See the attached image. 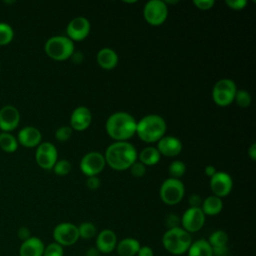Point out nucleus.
<instances>
[{
    "label": "nucleus",
    "mask_w": 256,
    "mask_h": 256,
    "mask_svg": "<svg viewBox=\"0 0 256 256\" xmlns=\"http://www.w3.org/2000/svg\"><path fill=\"white\" fill-rule=\"evenodd\" d=\"M237 86L232 79L223 78L218 80L212 89V99L220 107H226L234 102Z\"/></svg>",
    "instance_id": "nucleus-6"
},
{
    "label": "nucleus",
    "mask_w": 256,
    "mask_h": 256,
    "mask_svg": "<svg viewBox=\"0 0 256 256\" xmlns=\"http://www.w3.org/2000/svg\"><path fill=\"white\" fill-rule=\"evenodd\" d=\"M96 60L98 65L105 70H111L115 68L118 64V55L117 53L109 47H104L100 49L96 55Z\"/></svg>",
    "instance_id": "nucleus-21"
},
{
    "label": "nucleus",
    "mask_w": 256,
    "mask_h": 256,
    "mask_svg": "<svg viewBox=\"0 0 256 256\" xmlns=\"http://www.w3.org/2000/svg\"><path fill=\"white\" fill-rule=\"evenodd\" d=\"M140 246L141 245L137 239L127 237L117 242L115 249L119 256H136Z\"/></svg>",
    "instance_id": "nucleus-22"
},
{
    "label": "nucleus",
    "mask_w": 256,
    "mask_h": 256,
    "mask_svg": "<svg viewBox=\"0 0 256 256\" xmlns=\"http://www.w3.org/2000/svg\"><path fill=\"white\" fill-rule=\"evenodd\" d=\"M233 188V179L230 174L224 171H216L210 178V189L213 195L222 198L230 194Z\"/></svg>",
    "instance_id": "nucleus-14"
},
{
    "label": "nucleus",
    "mask_w": 256,
    "mask_h": 256,
    "mask_svg": "<svg viewBox=\"0 0 256 256\" xmlns=\"http://www.w3.org/2000/svg\"><path fill=\"white\" fill-rule=\"evenodd\" d=\"M35 160L40 168L51 170L58 160L57 148L51 142H41L36 147Z\"/></svg>",
    "instance_id": "nucleus-10"
},
{
    "label": "nucleus",
    "mask_w": 256,
    "mask_h": 256,
    "mask_svg": "<svg viewBox=\"0 0 256 256\" xmlns=\"http://www.w3.org/2000/svg\"><path fill=\"white\" fill-rule=\"evenodd\" d=\"M80 170L81 172L87 176H97L99 173H101L105 166L106 161L104 158V155L101 152L98 151H91L86 153L82 159L80 160Z\"/></svg>",
    "instance_id": "nucleus-9"
},
{
    "label": "nucleus",
    "mask_w": 256,
    "mask_h": 256,
    "mask_svg": "<svg viewBox=\"0 0 256 256\" xmlns=\"http://www.w3.org/2000/svg\"><path fill=\"white\" fill-rule=\"evenodd\" d=\"M91 24L90 21L84 16L74 17L69 21L66 27L67 37L73 42L84 40L90 33Z\"/></svg>",
    "instance_id": "nucleus-13"
},
{
    "label": "nucleus",
    "mask_w": 256,
    "mask_h": 256,
    "mask_svg": "<svg viewBox=\"0 0 256 256\" xmlns=\"http://www.w3.org/2000/svg\"><path fill=\"white\" fill-rule=\"evenodd\" d=\"M92 122V114L88 107L78 106L70 115V127L72 130L84 131Z\"/></svg>",
    "instance_id": "nucleus-16"
},
{
    "label": "nucleus",
    "mask_w": 256,
    "mask_h": 256,
    "mask_svg": "<svg viewBox=\"0 0 256 256\" xmlns=\"http://www.w3.org/2000/svg\"><path fill=\"white\" fill-rule=\"evenodd\" d=\"M200 208L203 211L205 216L206 215H208V216L218 215L223 209L222 198H219L215 195L208 196L202 201Z\"/></svg>",
    "instance_id": "nucleus-23"
},
{
    "label": "nucleus",
    "mask_w": 256,
    "mask_h": 256,
    "mask_svg": "<svg viewBox=\"0 0 256 256\" xmlns=\"http://www.w3.org/2000/svg\"><path fill=\"white\" fill-rule=\"evenodd\" d=\"M42 256H64L63 247L56 242H52L44 248Z\"/></svg>",
    "instance_id": "nucleus-34"
},
{
    "label": "nucleus",
    "mask_w": 256,
    "mask_h": 256,
    "mask_svg": "<svg viewBox=\"0 0 256 256\" xmlns=\"http://www.w3.org/2000/svg\"><path fill=\"white\" fill-rule=\"evenodd\" d=\"M160 155L166 157H175L182 151L183 145L179 138L173 135H164L156 145Z\"/></svg>",
    "instance_id": "nucleus-17"
},
{
    "label": "nucleus",
    "mask_w": 256,
    "mask_h": 256,
    "mask_svg": "<svg viewBox=\"0 0 256 256\" xmlns=\"http://www.w3.org/2000/svg\"><path fill=\"white\" fill-rule=\"evenodd\" d=\"M101 181L98 178V176H91V177H87L86 179V186L90 189V190H97L100 187Z\"/></svg>",
    "instance_id": "nucleus-39"
},
{
    "label": "nucleus",
    "mask_w": 256,
    "mask_h": 256,
    "mask_svg": "<svg viewBox=\"0 0 256 256\" xmlns=\"http://www.w3.org/2000/svg\"><path fill=\"white\" fill-rule=\"evenodd\" d=\"M185 187L180 179L167 178L163 181L159 189V195L163 203L167 205H176L183 199Z\"/></svg>",
    "instance_id": "nucleus-7"
},
{
    "label": "nucleus",
    "mask_w": 256,
    "mask_h": 256,
    "mask_svg": "<svg viewBox=\"0 0 256 256\" xmlns=\"http://www.w3.org/2000/svg\"><path fill=\"white\" fill-rule=\"evenodd\" d=\"M18 237L23 241L30 238V230L27 227H21L18 229Z\"/></svg>",
    "instance_id": "nucleus-42"
},
{
    "label": "nucleus",
    "mask_w": 256,
    "mask_h": 256,
    "mask_svg": "<svg viewBox=\"0 0 256 256\" xmlns=\"http://www.w3.org/2000/svg\"><path fill=\"white\" fill-rule=\"evenodd\" d=\"M117 236L111 229L100 231L96 237V249L98 252L108 254L112 252L117 245Z\"/></svg>",
    "instance_id": "nucleus-19"
},
{
    "label": "nucleus",
    "mask_w": 256,
    "mask_h": 256,
    "mask_svg": "<svg viewBox=\"0 0 256 256\" xmlns=\"http://www.w3.org/2000/svg\"><path fill=\"white\" fill-rule=\"evenodd\" d=\"M106 164L116 171H125L137 160V150L128 141H115L103 154Z\"/></svg>",
    "instance_id": "nucleus-1"
},
{
    "label": "nucleus",
    "mask_w": 256,
    "mask_h": 256,
    "mask_svg": "<svg viewBox=\"0 0 256 256\" xmlns=\"http://www.w3.org/2000/svg\"><path fill=\"white\" fill-rule=\"evenodd\" d=\"M153 255H154L153 249L150 246L145 245V246H140L136 256H153Z\"/></svg>",
    "instance_id": "nucleus-41"
},
{
    "label": "nucleus",
    "mask_w": 256,
    "mask_h": 256,
    "mask_svg": "<svg viewBox=\"0 0 256 256\" xmlns=\"http://www.w3.org/2000/svg\"><path fill=\"white\" fill-rule=\"evenodd\" d=\"M202 198L200 195L198 194H192L189 197L188 203H189V207H193V208H200L201 204H202Z\"/></svg>",
    "instance_id": "nucleus-40"
},
{
    "label": "nucleus",
    "mask_w": 256,
    "mask_h": 256,
    "mask_svg": "<svg viewBox=\"0 0 256 256\" xmlns=\"http://www.w3.org/2000/svg\"><path fill=\"white\" fill-rule=\"evenodd\" d=\"M193 4L200 10H209L214 6L215 1L214 0H194Z\"/></svg>",
    "instance_id": "nucleus-37"
},
{
    "label": "nucleus",
    "mask_w": 256,
    "mask_h": 256,
    "mask_svg": "<svg viewBox=\"0 0 256 256\" xmlns=\"http://www.w3.org/2000/svg\"><path fill=\"white\" fill-rule=\"evenodd\" d=\"M204 173L207 177L211 178L215 173H216V168L213 166V165H207L205 168H204Z\"/></svg>",
    "instance_id": "nucleus-46"
},
{
    "label": "nucleus",
    "mask_w": 256,
    "mask_h": 256,
    "mask_svg": "<svg viewBox=\"0 0 256 256\" xmlns=\"http://www.w3.org/2000/svg\"><path fill=\"white\" fill-rule=\"evenodd\" d=\"M205 215L201 208L189 207L180 218V227L188 233H195L202 229L205 223Z\"/></svg>",
    "instance_id": "nucleus-12"
},
{
    "label": "nucleus",
    "mask_w": 256,
    "mask_h": 256,
    "mask_svg": "<svg viewBox=\"0 0 256 256\" xmlns=\"http://www.w3.org/2000/svg\"><path fill=\"white\" fill-rule=\"evenodd\" d=\"M53 238L56 243L62 247L71 246L79 239L78 228L70 222H62L55 226L53 230Z\"/></svg>",
    "instance_id": "nucleus-11"
},
{
    "label": "nucleus",
    "mask_w": 256,
    "mask_h": 256,
    "mask_svg": "<svg viewBox=\"0 0 256 256\" xmlns=\"http://www.w3.org/2000/svg\"><path fill=\"white\" fill-rule=\"evenodd\" d=\"M248 156L252 161L256 160V144L252 143L248 148Z\"/></svg>",
    "instance_id": "nucleus-45"
},
{
    "label": "nucleus",
    "mask_w": 256,
    "mask_h": 256,
    "mask_svg": "<svg viewBox=\"0 0 256 256\" xmlns=\"http://www.w3.org/2000/svg\"><path fill=\"white\" fill-rule=\"evenodd\" d=\"M129 169H130L132 176H134L136 178L143 177L146 173V166L137 160L131 165V167Z\"/></svg>",
    "instance_id": "nucleus-35"
},
{
    "label": "nucleus",
    "mask_w": 256,
    "mask_h": 256,
    "mask_svg": "<svg viewBox=\"0 0 256 256\" xmlns=\"http://www.w3.org/2000/svg\"><path fill=\"white\" fill-rule=\"evenodd\" d=\"M162 244L166 251L170 254L179 256L187 253L190 245L192 244L191 234L181 227L168 229L163 237Z\"/></svg>",
    "instance_id": "nucleus-4"
},
{
    "label": "nucleus",
    "mask_w": 256,
    "mask_h": 256,
    "mask_svg": "<svg viewBox=\"0 0 256 256\" xmlns=\"http://www.w3.org/2000/svg\"><path fill=\"white\" fill-rule=\"evenodd\" d=\"M228 240V234L224 230H216L213 233H211L207 241L212 248H219L227 246Z\"/></svg>",
    "instance_id": "nucleus-27"
},
{
    "label": "nucleus",
    "mask_w": 256,
    "mask_h": 256,
    "mask_svg": "<svg viewBox=\"0 0 256 256\" xmlns=\"http://www.w3.org/2000/svg\"><path fill=\"white\" fill-rule=\"evenodd\" d=\"M165 119L158 114H148L137 121L136 134L146 143L158 142L166 133Z\"/></svg>",
    "instance_id": "nucleus-3"
},
{
    "label": "nucleus",
    "mask_w": 256,
    "mask_h": 256,
    "mask_svg": "<svg viewBox=\"0 0 256 256\" xmlns=\"http://www.w3.org/2000/svg\"><path fill=\"white\" fill-rule=\"evenodd\" d=\"M136 119L128 112L117 111L106 120L105 129L110 138L115 141H128L136 134Z\"/></svg>",
    "instance_id": "nucleus-2"
},
{
    "label": "nucleus",
    "mask_w": 256,
    "mask_h": 256,
    "mask_svg": "<svg viewBox=\"0 0 256 256\" xmlns=\"http://www.w3.org/2000/svg\"><path fill=\"white\" fill-rule=\"evenodd\" d=\"M52 169L56 175L66 176L71 172L72 165L68 160L61 159V160H57V162L55 163V165L53 166Z\"/></svg>",
    "instance_id": "nucleus-32"
},
{
    "label": "nucleus",
    "mask_w": 256,
    "mask_h": 256,
    "mask_svg": "<svg viewBox=\"0 0 256 256\" xmlns=\"http://www.w3.org/2000/svg\"><path fill=\"white\" fill-rule=\"evenodd\" d=\"M143 16L148 24L160 26L168 17V6L165 1L150 0L144 5Z\"/></svg>",
    "instance_id": "nucleus-8"
},
{
    "label": "nucleus",
    "mask_w": 256,
    "mask_h": 256,
    "mask_svg": "<svg viewBox=\"0 0 256 256\" xmlns=\"http://www.w3.org/2000/svg\"><path fill=\"white\" fill-rule=\"evenodd\" d=\"M186 172V165L180 160H174L170 163L168 167V173L170 178L180 179Z\"/></svg>",
    "instance_id": "nucleus-29"
},
{
    "label": "nucleus",
    "mask_w": 256,
    "mask_h": 256,
    "mask_svg": "<svg viewBox=\"0 0 256 256\" xmlns=\"http://www.w3.org/2000/svg\"><path fill=\"white\" fill-rule=\"evenodd\" d=\"M72 59V61L75 63V64H80L82 61H83V53L82 52H76L74 51V53L72 54V56L70 57Z\"/></svg>",
    "instance_id": "nucleus-44"
},
{
    "label": "nucleus",
    "mask_w": 256,
    "mask_h": 256,
    "mask_svg": "<svg viewBox=\"0 0 256 256\" xmlns=\"http://www.w3.org/2000/svg\"><path fill=\"white\" fill-rule=\"evenodd\" d=\"M72 132L73 130L70 126H60L55 131V138L59 142H65L71 138Z\"/></svg>",
    "instance_id": "nucleus-33"
},
{
    "label": "nucleus",
    "mask_w": 256,
    "mask_h": 256,
    "mask_svg": "<svg viewBox=\"0 0 256 256\" xmlns=\"http://www.w3.org/2000/svg\"><path fill=\"white\" fill-rule=\"evenodd\" d=\"M234 101L236 102V104L239 107L246 108V107L250 106L252 99H251V95L248 91L243 90V89H240V90L237 89L235 97H234Z\"/></svg>",
    "instance_id": "nucleus-31"
},
{
    "label": "nucleus",
    "mask_w": 256,
    "mask_h": 256,
    "mask_svg": "<svg viewBox=\"0 0 256 256\" xmlns=\"http://www.w3.org/2000/svg\"><path fill=\"white\" fill-rule=\"evenodd\" d=\"M137 158L145 166H154L160 161L161 155L156 147L147 146L140 151Z\"/></svg>",
    "instance_id": "nucleus-24"
},
{
    "label": "nucleus",
    "mask_w": 256,
    "mask_h": 256,
    "mask_svg": "<svg viewBox=\"0 0 256 256\" xmlns=\"http://www.w3.org/2000/svg\"><path fill=\"white\" fill-rule=\"evenodd\" d=\"M20 122V112L13 105H5L0 109V130L11 132L16 129Z\"/></svg>",
    "instance_id": "nucleus-15"
},
{
    "label": "nucleus",
    "mask_w": 256,
    "mask_h": 256,
    "mask_svg": "<svg viewBox=\"0 0 256 256\" xmlns=\"http://www.w3.org/2000/svg\"><path fill=\"white\" fill-rule=\"evenodd\" d=\"M188 256H213L212 247L205 239H199L192 242L188 251Z\"/></svg>",
    "instance_id": "nucleus-25"
},
{
    "label": "nucleus",
    "mask_w": 256,
    "mask_h": 256,
    "mask_svg": "<svg viewBox=\"0 0 256 256\" xmlns=\"http://www.w3.org/2000/svg\"><path fill=\"white\" fill-rule=\"evenodd\" d=\"M77 228H78L79 238H82L85 240L93 238L97 232L96 226L92 222H89V221L82 222L79 226H77Z\"/></svg>",
    "instance_id": "nucleus-28"
},
{
    "label": "nucleus",
    "mask_w": 256,
    "mask_h": 256,
    "mask_svg": "<svg viewBox=\"0 0 256 256\" xmlns=\"http://www.w3.org/2000/svg\"><path fill=\"white\" fill-rule=\"evenodd\" d=\"M166 226L168 229L180 227V218L175 214H169L166 218Z\"/></svg>",
    "instance_id": "nucleus-38"
},
{
    "label": "nucleus",
    "mask_w": 256,
    "mask_h": 256,
    "mask_svg": "<svg viewBox=\"0 0 256 256\" xmlns=\"http://www.w3.org/2000/svg\"><path fill=\"white\" fill-rule=\"evenodd\" d=\"M44 244L38 237H30L23 241L19 249L20 256H42L44 252Z\"/></svg>",
    "instance_id": "nucleus-20"
},
{
    "label": "nucleus",
    "mask_w": 256,
    "mask_h": 256,
    "mask_svg": "<svg viewBox=\"0 0 256 256\" xmlns=\"http://www.w3.org/2000/svg\"><path fill=\"white\" fill-rule=\"evenodd\" d=\"M0 148L7 152L13 153L18 148V141L12 134L8 132H1L0 133Z\"/></svg>",
    "instance_id": "nucleus-26"
},
{
    "label": "nucleus",
    "mask_w": 256,
    "mask_h": 256,
    "mask_svg": "<svg viewBox=\"0 0 256 256\" xmlns=\"http://www.w3.org/2000/svg\"><path fill=\"white\" fill-rule=\"evenodd\" d=\"M42 140V134L40 130L34 126H25L18 132L17 141L18 144L26 148L37 147Z\"/></svg>",
    "instance_id": "nucleus-18"
},
{
    "label": "nucleus",
    "mask_w": 256,
    "mask_h": 256,
    "mask_svg": "<svg viewBox=\"0 0 256 256\" xmlns=\"http://www.w3.org/2000/svg\"><path fill=\"white\" fill-rule=\"evenodd\" d=\"M14 38L13 28L5 22H0V45L9 44Z\"/></svg>",
    "instance_id": "nucleus-30"
},
{
    "label": "nucleus",
    "mask_w": 256,
    "mask_h": 256,
    "mask_svg": "<svg viewBox=\"0 0 256 256\" xmlns=\"http://www.w3.org/2000/svg\"><path fill=\"white\" fill-rule=\"evenodd\" d=\"M213 256H227L228 255V247H219V248H212Z\"/></svg>",
    "instance_id": "nucleus-43"
},
{
    "label": "nucleus",
    "mask_w": 256,
    "mask_h": 256,
    "mask_svg": "<svg viewBox=\"0 0 256 256\" xmlns=\"http://www.w3.org/2000/svg\"><path fill=\"white\" fill-rule=\"evenodd\" d=\"M226 5L233 10H242L247 5L246 0H226Z\"/></svg>",
    "instance_id": "nucleus-36"
},
{
    "label": "nucleus",
    "mask_w": 256,
    "mask_h": 256,
    "mask_svg": "<svg viewBox=\"0 0 256 256\" xmlns=\"http://www.w3.org/2000/svg\"><path fill=\"white\" fill-rule=\"evenodd\" d=\"M44 51L49 58L56 61H64L69 59L74 53V42L67 36H52L45 42Z\"/></svg>",
    "instance_id": "nucleus-5"
}]
</instances>
